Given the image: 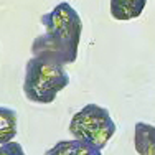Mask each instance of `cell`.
<instances>
[{
    "instance_id": "obj_1",
    "label": "cell",
    "mask_w": 155,
    "mask_h": 155,
    "mask_svg": "<svg viewBox=\"0 0 155 155\" xmlns=\"http://www.w3.org/2000/svg\"><path fill=\"white\" fill-rule=\"evenodd\" d=\"M41 23L46 33L33 41V58H45L61 66L74 63L83 33V21L76 10L68 2H60L51 12L41 15Z\"/></svg>"
},
{
    "instance_id": "obj_2",
    "label": "cell",
    "mask_w": 155,
    "mask_h": 155,
    "mask_svg": "<svg viewBox=\"0 0 155 155\" xmlns=\"http://www.w3.org/2000/svg\"><path fill=\"white\" fill-rule=\"evenodd\" d=\"M69 84V76L61 64L45 58H31L25 68L23 93L28 101L51 104L58 93Z\"/></svg>"
},
{
    "instance_id": "obj_3",
    "label": "cell",
    "mask_w": 155,
    "mask_h": 155,
    "mask_svg": "<svg viewBox=\"0 0 155 155\" xmlns=\"http://www.w3.org/2000/svg\"><path fill=\"white\" fill-rule=\"evenodd\" d=\"M116 130V124L110 119L109 110L97 104H86L73 116L69 124V132L73 137L101 150L107 145Z\"/></svg>"
},
{
    "instance_id": "obj_4",
    "label": "cell",
    "mask_w": 155,
    "mask_h": 155,
    "mask_svg": "<svg viewBox=\"0 0 155 155\" xmlns=\"http://www.w3.org/2000/svg\"><path fill=\"white\" fill-rule=\"evenodd\" d=\"M45 155H102V150L83 140H60Z\"/></svg>"
},
{
    "instance_id": "obj_5",
    "label": "cell",
    "mask_w": 155,
    "mask_h": 155,
    "mask_svg": "<svg viewBox=\"0 0 155 155\" xmlns=\"http://www.w3.org/2000/svg\"><path fill=\"white\" fill-rule=\"evenodd\" d=\"M134 145L139 155H155V127L145 122L135 124Z\"/></svg>"
},
{
    "instance_id": "obj_6",
    "label": "cell",
    "mask_w": 155,
    "mask_h": 155,
    "mask_svg": "<svg viewBox=\"0 0 155 155\" xmlns=\"http://www.w3.org/2000/svg\"><path fill=\"white\" fill-rule=\"evenodd\" d=\"M145 5V0H112L110 2V15L116 20L137 18L143 12Z\"/></svg>"
},
{
    "instance_id": "obj_7",
    "label": "cell",
    "mask_w": 155,
    "mask_h": 155,
    "mask_svg": "<svg viewBox=\"0 0 155 155\" xmlns=\"http://www.w3.org/2000/svg\"><path fill=\"white\" fill-rule=\"evenodd\" d=\"M17 135V112L8 107H0V143L13 142Z\"/></svg>"
},
{
    "instance_id": "obj_8",
    "label": "cell",
    "mask_w": 155,
    "mask_h": 155,
    "mask_svg": "<svg viewBox=\"0 0 155 155\" xmlns=\"http://www.w3.org/2000/svg\"><path fill=\"white\" fill-rule=\"evenodd\" d=\"M0 155H25V150L18 142H10L0 145Z\"/></svg>"
}]
</instances>
